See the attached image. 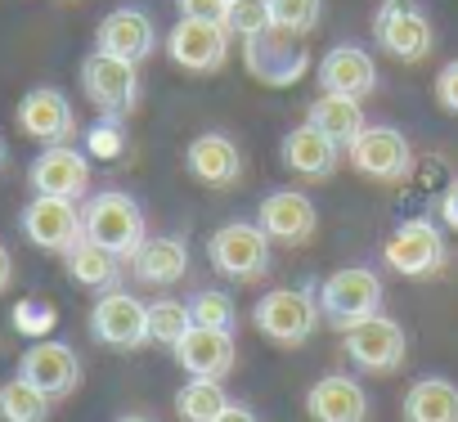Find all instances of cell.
Segmentation results:
<instances>
[{"instance_id": "obj_1", "label": "cell", "mask_w": 458, "mask_h": 422, "mask_svg": "<svg viewBox=\"0 0 458 422\" xmlns=\"http://www.w3.org/2000/svg\"><path fill=\"white\" fill-rule=\"evenodd\" d=\"M81 221H86V239H95L122 261H131V252L144 243V211L131 193H117V189L95 193L81 207Z\"/></svg>"}, {"instance_id": "obj_2", "label": "cell", "mask_w": 458, "mask_h": 422, "mask_svg": "<svg viewBox=\"0 0 458 422\" xmlns=\"http://www.w3.org/2000/svg\"><path fill=\"white\" fill-rule=\"evenodd\" d=\"M207 257L225 279H239V283H252V279L270 274V266H275L270 261V234L261 225H248V221L220 225L207 239Z\"/></svg>"}, {"instance_id": "obj_3", "label": "cell", "mask_w": 458, "mask_h": 422, "mask_svg": "<svg viewBox=\"0 0 458 422\" xmlns=\"http://www.w3.org/2000/svg\"><path fill=\"white\" fill-rule=\"evenodd\" d=\"M81 90L104 117H126L140 104V68L135 59L95 50L81 59Z\"/></svg>"}, {"instance_id": "obj_4", "label": "cell", "mask_w": 458, "mask_h": 422, "mask_svg": "<svg viewBox=\"0 0 458 422\" xmlns=\"http://www.w3.org/2000/svg\"><path fill=\"white\" fill-rule=\"evenodd\" d=\"M252 324L275 346H301V342H310V333L319 324V297L310 288H275L257 301Z\"/></svg>"}, {"instance_id": "obj_5", "label": "cell", "mask_w": 458, "mask_h": 422, "mask_svg": "<svg viewBox=\"0 0 458 422\" xmlns=\"http://www.w3.org/2000/svg\"><path fill=\"white\" fill-rule=\"evenodd\" d=\"M319 310H324V319H328L333 328H342V333H346L351 324L377 315V310H382V279H377V270H369V266H346V270L328 274L324 288H319Z\"/></svg>"}, {"instance_id": "obj_6", "label": "cell", "mask_w": 458, "mask_h": 422, "mask_svg": "<svg viewBox=\"0 0 458 422\" xmlns=\"http://www.w3.org/2000/svg\"><path fill=\"white\" fill-rule=\"evenodd\" d=\"M382 261L400 279H427V274H440V266L449 261V248H445L440 225H431L427 216H413L386 239Z\"/></svg>"}, {"instance_id": "obj_7", "label": "cell", "mask_w": 458, "mask_h": 422, "mask_svg": "<svg viewBox=\"0 0 458 422\" xmlns=\"http://www.w3.org/2000/svg\"><path fill=\"white\" fill-rule=\"evenodd\" d=\"M166 55L184 72H216L229 59V28L220 19L180 14V23L166 32Z\"/></svg>"}, {"instance_id": "obj_8", "label": "cell", "mask_w": 458, "mask_h": 422, "mask_svg": "<svg viewBox=\"0 0 458 422\" xmlns=\"http://www.w3.org/2000/svg\"><path fill=\"white\" fill-rule=\"evenodd\" d=\"M90 337L108 350H140L148 342V306L122 288H108L90 310Z\"/></svg>"}, {"instance_id": "obj_9", "label": "cell", "mask_w": 458, "mask_h": 422, "mask_svg": "<svg viewBox=\"0 0 458 422\" xmlns=\"http://www.w3.org/2000/svg\"><path fill=\"white\" fill-rule=\"evenodd\" d=\"M346 355L364 373H395L404 364V355H409V337H404V328L391 315L377 310V315H369V319L346 328Z\"/></svg>"}, {"instance_id": "obj_10", "label": "cell", "mask_w": 458, "mask_h": 422, "mask_svg": "<svg viewBox=\"0 0 458 422\" xmlns=\"http://www.w3.org/2000/svg\"><path fill=\"white\" fill-rule=\"evenodd\" d=\"M23 234L32 248L41 252H68L81 234H86V221H81V207L77 198H55V193H37L28 207H23Z\"/></svg>"}, {"instance_id": "obj_11", "label": "cell", "mask_w": 458, "mask_h": 422, "mask_svg": "<svg viewBox=\"0 0 458 422\" xmlns=\"http://www.w3.org/2000/svg\"><path fill=\"white\" fill-rule=\"evenodd\" d=\"M346 153H351V166L377 184H395L413 166V148H409L404 131H395V126H364Z\"/></svg>"}, {"instance_id": "obj_12", "label": "cell", "mask_w": 458, "mask_h": 422, "mask_svg": "<svg viewBox=\"0 0 458 422\" xmlns=\"http://www.w3.org/2000/svg\"><path fill=\"white\" fill-rule=\"evenodd\" d=\"M257 225L270 234V243L301 248V243H310L315 230H319V211H315V202H310L306 193H297V189H279V193H270V198L261 202Z\"/></svg>"}, {"instance_id": "obj_13", "label": "cell", "mask_w": 458, "mask_h": 422, "mask_svg": "<svg viewBox=\"0 0 458 422\" xmlns=\"http://www.w3.org/2000/svg\"><path fill=\"white\" fill-rule=\"evenodd\" d=\"M373 41H377L391 59L418 63V59L431 55V41H436V37H431L427 14H418L413 5H382L377 19H373Z\"/></svg>"}, {"instance_id": "obj_14", "label": "cell", "mask_w": 458, "mask_h": 422, "mask_svg": "<svg viewBox=\"0 0 458 422\" xmlns=\"http://www.w3.org/2000/svg\"><path fill=\"white\" fill-rule=\"evenodd\" d=\"M19 126L37 144H68L77 135V113H72V104H68L64 90L37 86V90H28L19 99Z\"/></svg>"}, {"instance_id": "obj_15", "label": "cell", "mask_w": 458, "mask_h": 422, "mask_svg": "<svg viewBox=\"0 0 458 422\" xmlns=\"http://www.w3.org/2000/svg\"><path fill=\"white\" fill-rule=\"evenodd\" d=\"M19 373L32 386H41L50 400H64L81 382V359H77V350L68 342H32L23 350V359H19Z\"/></svg>"}, {"instance_id": "obj_16", "label": "cell", "mask_w": 458, "mask_h": 422, "mask_svg": "<svg viewBox=\"0 0 458 422\" xmlns=\"http://www.w3.org/2000/svg\"><path fill=\"white\" fill-rule=\"evenodd\" d=\"M184 166H189V175H193L198 184H207V189H234V184L243 180V153H239L234 139L220 135V131L198 135V139L184 148Z\"/></svg>"}, {"instance_id": "obj_17", "label": "cell", "mask_w": 458, "mask_h": 422, "mask_svg": "<svg viewBox=\"0 0 458 422\" xmlns=\"http://www.w3.org/2000/svg\"><path fill=\"white\" fill-rule=\"evenodd\" d=\"M297 37H288V32H266V37H257V41H248L243 46V55H248V72L257 77V81H266V86H293L306 68H310V55L301 50V46H293Z\"/></svg>"}, {"instance_id": "obj_18", "label": "cell", "mask_w": 458, "mask_h": 422, "mask_svg": "<svg viewBox=\"0 0 458 422\" xmlns=\"http://www.w3.org/2000/svg\"><path fill=\"white\" fill-rule=\"evenodd\" d=\"M37 193H55V198H81L90 189V157L72 144H46V153L32 162L28 171Z\"/></svg>"}, {"instance_id": "obj_19", "label": "cell", "mask_w": 458, "mask_h": 422, "mask_svg": "<svg viewBox=\"0 0 458 422\" xmlns=\"http://www.w3.org/2000/svg\"><path fill=\"white\" fill-rule=\"evenodd\" d=\"M175 359L189 377H225L239 359V346H234V333L225 328H202L193 324L180 342H175Z\"/></svg>"}, {"instance_id": "obj_20", "label": "cell", "mask_w": 458, "mask_h": 422, "mask_svg": "<svg viewBox=\"0 0 458 422\" xmlns=\"http://www.w3.org/2000/svg\"><path fill=\"white\" fill-rule=\"evenodd\" d=\"M306 413H310V422H364L369 418V395L355 377L328 373L306 391Z\"/></svg>"}, {"instance_id": "obj_21", "label": "cell", "mask_w": 458, "mask_h": 422, "mask_svg": "<svg viewBox=\"0 0 458 422\" xmlns=\"http://www.w3.org/2000/svg\"><path fill=\"white\" fill-rule=\"evenodd\" d=\"M319 86L333 90V95L364 99V95H373V86H377V63H373V55L360 50V46H333V50L319 59Z\"/></svg>"}, {"instance_id": "obj_22", "label": "cell", "mask_w": 458, "mask_h": 422, "mask_svg": "<svg viewBox=\"0 0 458 422\" xmlns=\"http://www.w3.org/2000/svg\"><path fill=\"white\" fill-rule=\"evenodd\" d=\"M279 157H284V166L293 171V175H306V180H324V175H333L337 171V162H342V144H333L319 126H297V131H288L284 135V148H279Z\"/></svg>"}, {"instance_id": "obj_23", "label": "cell", "mask_w": 458, "mask_h": 422, "mask_svg": "<svg viewBox=\"0 0 458 422\" xmlns=\"http://www.w3.org/2000/svg\"><path fill=\"white\" fill-rule=\"evenodd\" d=\"M95 41H99V50L140 63V59L153 55V46H157V28H153V19H148L144 10H113V14L99 23Z\"/></svg>"}, {"instance_id": "obj_24", "label": "cell", "mask_w": 458, "mask_h": 422, "mask_svg": "<svg viewBox=\"0 0 458 422\" xmlns=\"http://www.w3.org/2000/svg\"><path fill=\"white\" fill-rule=\"evenodd\" d=\"M131 270L140 283L148 288H171L184 279L189 270V248L180 239H144L135 252H131Z\"/></svg>"}, {"instance_id": "obj_25", "label": "cell", "mask_w": 458, "mask_h": 422, "mask_svg": "<svg viewBox=\"0 0 458 422\" xmlns=\"http://www.w3.org/2000/svg\"><path fill=\"white\" fill-rule=\"evenodd\" d=\"M404 422H458V386L449 377H418L400 400Z\"/></svg>"}, {"instance_id": "obj_26", "label": "cell", "mask_w": 458, "mask_h": 422, "mask_svg": "<svg viewBox=\"0 0 458 422\" xmlns=\"http://www.w3.org/2000/svg\"><path fill=\"white\" fill-rule=\"evenodd\" d=\"M117 261H122V257H113L108 248H99V243L86 239V234L64 252V270H68V279L81 283V288H95V292H108V288L117 283Z\"/></svg>"}, {"instance_id": "obj_27", "label": "cell", "mask_w": 458, "mask_h": 422, "mask_svg": "<svg viewBox=\"0 0 458 422\" xmlns=\"http://www.w3.org/2000/svg\"><path fill=\"white\" fill-rule=\"evenodd\" d=\"M310 126H319L333 144L351 148L355 135L364 131V108H360V99H351V95H333V90H324V95L310 104Z\"/></svg>"}, {"instance_id": "obj_28", "label": "cell", "mask_w": 458, "mask_h": 422, "mask_svg": "<svg viewBox=\"0 0 458 422\" xmlns=\"http://www.w3.org/2000/svg\"><path fill=\"white\" fill-rule=\"evenodd\" d=\"M50 418V395L32 386L23 373L0 382V422H46Z\"/></svg>"}, {"instance_id": "obj_29", "label": "cell", "mask_w": 458, "mask_h": 422, "mask_svg": "<svg viewBox=\"0 0 458 422\" xmlns=\"http://www.w3.org/2000/svg\"><path fill=\"white\" fill-rule=\"evenodd\" d=\"M229 404L220 377H189L180 391H175V413L180 422H211L220 409Z\"/></svg>"}, {"instance_id": "obj_30", "label": "cell", "mask_w": 458, "mask_h": 422, "mask_svg": "<svg viewBox=\"0 0 458 422\" xmlns=\"http://www.w3.org/2000/svg\"><path fill=\"white\" fill-rule=\"evenodd\" d=\"M220 23L229 28V37H243L257 41L266 32H275V14H270V0H229Z\"/></svg>"}, {"instance_id": "obj_31", "label": "cell", "mask_w": 458, "mask_h": 422, "mask_svg": "<svg viewBox=\"0 0 458 422\" xmlns=\"http://www.w3.org/2000/svg\"><path fill=\"white\" fill-rule=\"evenodd\" d=\"M189 328H193V315H189L184 301H171V297H166V301H153V306H148V342L175 350V342H180Z\"/></svg>"}, {"instance_id": "obj_32", "label": "cell", "mask_w": 458, "mask_h": 422, "mask_svg": "<svg viewBox=\"0 0 458 422\" xmlns=\"http://www.w3.org/2000/svg\"><path fill=\"white\" fill-rule=\"evenodd\" d=\"M270 14H275V28L288 32V37H310L319 28V14H324V0H270Z\"/></svg>"}, {"instance_id": "obj_33", "label": "cell", "mask_w": 458, "mask_h": 422, "mask_svg": "<svg viewBox=\"0 0 458 422\" xmlns=\"http://www.w3.org/2000/svg\"><path fill=\"white\" fill-rule=\"evenodd\" d=\"M189 315H193V324L225 328V333H234V324H239V310H234V301H229L225 292H198L189 301Z\"/></svg>"}, {"instance_id": "obj_34", "label": "cell", "mask_w": 458, "mask_h": 422, "mask_svg": "<svg viewBox=\"0 0 458 422\" xmlns=\"http://www.w3.org/2000/svg\"><path fill=\"white\" fill-rule=\"evenodd\" d=\"M86 144H90V153L95 157H122V148H126V139H122V126H117V117H108V122H99L90 135H86Z\"/></svg>"}, {"instance_id": "obj_35", "label": "cell", "mask_w": 458, "mask_h": 422, "mask_svg": "<svg viewBox=\"0 0 458 422\" xmlns=\"http://www.w3.org/2000/svg\"><path fill=\"white\" fill-rule=\"evenodd\" d=\"M14 324H19L23 333H50V328H55V310H46V306H32V301H23V306L14 310Z\"/></svg>"}, {"instance_id": "obj_36", "label": "cell", "mask_w": 458, "mask_h": 422, "mask_svg": "<svg viewBox=\"0 0 458 422\" xmlns=\"http://www.w3.org/2000/svg\"><path fill=\"white\" fill-rule=\"evenodd\" d=\"M436 104L445 113H458V59L440 68V77H436Z\"/></svg>"}, {"instance_id": "obj_37", "label": "cell", "mask_w": 458, "mask_h": 422, "mask_svg": "<svg viewBox=\"0 0 458 422\" xmlns=\"http://www.w3.org/2000/svg\"><path fill=\"white\" fill-rule=\"evenodd\" d=\"M440 221L449 225V230H458V175L445 184V193H440Z\"/></svg>"}, {"instance_id": "obj_38", "label": "cell", "mask_w": 458, "mask_h": 422, "mask_svg": "<svg viewBox=\"0 0 458 422\" xmlns=\"http://www.w3.org/2000/svg\"><path fill=\"white\" fill-rule=\"evenodd\" d=\"M229 0H180V14H202V19H220Z\"/></svg>"}, {"instance_id": "obj_39", "label": "cell", "mask_w": 458, "mask_h": 422, "mask_svg": "<svg viewBox=\"0 0 458 422\" xmlns=\"http://www.w3.org/2000/svg\"><path fill=\"white\" fill-rule=\"evenodd\" d=\"M211 422H261V418H257L248 404H234V400H229V404H225V409H220Z\"/></svg>"}, {"instance_id": "obj_40", "label": "cell", "mask_w": 458, "mask_h": 422, "mask_svg": "<svg viewBox=\"0 0 458 422\" xmlns=\"http://www.w3.org/2000/svg\"><path fill=\"white\" fill-rule=\"evenodd\" d=\"M10 279H14V257H10L5 243H0V292H10Z\"/></svg>"}, {"instance_id": "obj_41", "label": "cell", "mask_w": 458, "mask_h": 422, "mask_svg": "<svg viewBox=\"0 0 458 422\" xmlns=\"http://www.w3.org/2000/svg\"><path fill=\"white\" fill-rule=\"evenodd\" d=\"M5 162H10V144H5V135H0V171H5Z\"/></svg>"}, {"instance_id": "obj_42", "label": "cell", "mask_w": 458, "mask_h": 422, "mask_svg": "<svg viewBox=\"0 0 458 422\" xmlns=\"http://www.w3.org/2000/svg\"><path fill=\"white\" fill-rule=\"evenodd\" d=\"M117 422H153V418H135V413H131V418H117Z\"/></svg>"}]
</instances>
